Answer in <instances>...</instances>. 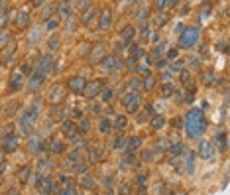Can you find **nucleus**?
Instances as JSON below:
<instances>
[{
    "label": "nucleus",
    "mask_w": 230,
    "mask_h": 195,
    "mask_svg": "<svg viewBox=\"0 0 230 195\" xmlns=\"http://www.w3.org/2000/svg\"><path fill=\"white\" fill-rule=\"evenodd\" d=\"M163 124H165V118L163 117H153L152 118V128H156V130L163 128Z\"/></svg>",
    "instance_id": "nucleus-28"
},
{
    "label": "nucleus",
    "mask_w": 230,
    "mask_h": 195,
    "mask_svg": "<svg viewBox=\"0 0 230 195\" xmlns=\"http://www.w3.org/2000/svg\"><path fill=\"white\" fill-rule=\"evenodd\" d=\"M134 34H136V30H134L132 26L124 28V32H122V40H124V44H130V41L134 40Z\"/></svg>",
    "instance_id": "nucleus-22"
},
{
    "label": "nucleus",
    "mask_w": 230,
    "mask_h": 195,
    "mask_svg": "<svg viewBox=\"0 0 230 195\" xmlns=\"http://www.w3.org/2000/svg\"><path fill=\"white\" fill-rule=\"evenodd\" d=\"M120 195H130V187H128L126 183L120 185Z\"/></svg>",
    "instance_id": "nucleus-48"
},
{
    "label": "nucleus",
    "mask_w": 230,
    "mask_h": 195,
    "mask_svg": "<svg viewBox=\"0 0 230 195\" xmlns=\"http://www.w3.org/2000/svg\"><path fill=\"white\" fill-rule=\"evenodd\" d=\"M37 122V101H33V105L24 113V118H22V128L24 130H30L33 124Z\"/></svg>",
    "instance_id": "nucleus-3"
},
{
    "label": "nucleus",
    "mask_w": 230,
    "mask_h": 195,
    "mask_svg": "<svg viewBox=\"0 0 230 195\" xmlns=\"http://www.w3.org/2000/svg\"><path fill=\"white\" fill-rule=\"evenodd\" d=\"M110 22H112V14H110L108 8H104L102 14H100V28H102V30H108V28H110Z\"/></svg>",
    "instance_id": "nucleus-18"
},
{
    "label": "nucleus",
    "mask_w": 230,
    "mask_h": 195,
    "mask_svg": "<svg viewBox=\"0 0 230 195\" xmlns=\"http://www.w3.org/2000/svg\"><path fill=\"white\" fill-rule=\"evenodd\" d=\"M98 128H100V132L104 134V132L110 128V120H108V118H102V120H100V126H98Z\"/></svg>",
    "instance_id": "nucleus-37"
},
{
    "label": "nucleus",
    "mask_w": 230,
    "mask_h": 195,
    "mask_svg": "<svg viewBox=\"0 0 230 195\" xmlns=\"http://www.w3.org/2000/svg\"><path fill=\"white\" fill-rule=\"evenodd\" d=\"M122 103H124V106H126V110H128V113H134V110H138V109H140L142 97H140V93H138V91H132V93H128L126 97L122 99Z\"/></svg>",
    "instance_id": "nucleus-4"
},
{
    "label": "nucleus",
    "mask_w": 230,
    "mask_h": 195,
    "mask_svg": "<svg viewBox=\"0 0 230 195\" xmlns=\"http://www.w3.org/2000/svg\"><path fill=\"white\" fill-rule=\"evenodd\" d=\"M83 185H85V187H93L94 185L93 176H83Z\"/></svg>",
    "instance_id": "nucleus-38"
},
{
    "label": "nucleus",
    "mask_w": 230,
    "mask_h": 195,
    "mask_svg": "<svg viewBox=\"0 0 230 195\" xmlns=\"http://www.w3.org/2000/svg\"><path fill=\"white\" fill-rule=\"evenodd\" d=\"M22 87H24V77L20 75V73H14L12 79H10V89L12 91H20Z\"/></svg>",
    "instance_id": "nucleus-20"
},
{
    "label": "nucleus",
    "mask_w": 230,
    "mask_h": 195,
    "mask_svg": "<svg viewBox=\"0 0 230 195\" xmlns=\"http://www.w3.org/2000/svg\"><path fill=\"white\" fill-rule=\"evenodd\" d=\"M199 40V30L197 28H185V30L181 32V36H179V45L181 47H191V45H195Z\"/></svg>",
    "instance_id": "nucleus-2"
},
{
    "label": "nucleus",
    "mask_w": 230,
    "mask_h": 195,
    "mask_svg": "<svg viewBox=\"0 0 230 195\" xmlns=\"http://www.w3.org/2000/svg\"><path fill=\"white\" fill-rule=\"evenodd\" d=\"M32 67H30V65H24V67H22V75H32Z\"/></svg>",
    "instance_id": "nucleus-49"
},
{
    "label": "nucleus",
    "mask_w": 230,
    "mask_h": 195,
    "mask_svg": "<svg viewBox=\"0 0 230 195\" xmlns=\"http://www.w3.org/2000/svg\"><path fill=\"white\" fill-rule=\"evenodd\" d=\"M85 85H87L85 77H73L69 81V89L73 91V93H83V91H85Z\"/></svg>",
    "instance_id": "nucleus-11"
},
{
    "label": "nucleus",
    "mask_w": 230,
    "mask_h": 195,
    "mask_svg": "<svg viewBox=\"0 0 230 195\" xmlns=\"http://www.w3.org/2000/svg\"><path fill=\"white\" fill-rule=\"evenodd\" d=\"M51 63H53V57L51 55H43L39 61H37V65H36V73L41 75V77H45V73L51 71Z\"/></svg>",
    "instance_id": "nucleus-5"
},
{
    "label": "nucleus",
    "mask_w": 230,
    "mask_h": 195,
    "mask_svg": "<svg viewBox=\"0 0 230 195\" xmlns=\"http://www.w3.org/2000/svg\"><path fill=\"white\" fill-rule=\"evenodd\" d=\"M181 67H183V65L179 63V61H175V63H173V69H181Z\"/></svg>",
    "instance_id": "nucleus-60"
},
{
    "label": "nucleus",
    "mask_w": 230,
    "mask_h": 195,
    "mask_svg": "<svg viewBox=\"0 0 230 195\" xmlns=\"http://www.w3.org/2000/svg\"><path fill=\"white\" fill-rule=\"evenodd\" d=\"M51 118L53 120H63V109H61V106H53L51 109Z\"/></svg>",
    "instance_id": "nucleus-29"
},
{
    "label": "nucleus",
    "mask_w": 230,
    "mask_h": 195,
    "mask_svg": "<svg viewBox=\"0 0 230 195\" xmlns=\"http://www.w3.org/2000/svg\"><path fill=\"white\" fill-rule=\"evenodd\" d=\"M169 150V142H165V140H160V142L156 144V152H165Z\"/></svg>",
    "instance_id": "nucleus-34"
},
{
    "label": "nucleus",
    "mask_w": 230,
    "mask_h": 195,
    "mask_svg": "<svg viewBox=\"0 0 230 195\" xmlns=\"http://www.w3.org/2000/svg\"><path fill=\"white\" fill-rule=\"evenodd\" d=\"M100 89H102V81H91V83L85 85V91H83V93H85L87 99H93L100 93Z\"/></svg>",
    "instance_id": "nucleus-9"
},
{
    "label": "nucleus",
    "mask_w": 230,
    "mask_h": 195,
    "mask_svg": "<svg viewBox=\"0 0 230 195\" xmlns=\"http://www.w3.org/2000/svg\"><path fill=\"white\" fill-rule=\"evenodd\" d=\"M169 79H171V71L169 73H163V81H169Z\"/></svg>",
    "instance_id": "nucleus-58"
},
{
    "label": "nucleus",
    "mask_w": 230,
    "mask_h": 195,
    "mask_svg": "<svg viewBox=\"0 0 230 195\" xmlns=\"http://www.w3.org/2000/svg\"><path fill=\"white\" fill-rule=\"evenodd\" d=\"M71 168H73V172H85V169H87V164H83V162H81V164L71 165Z\"/></svg>",
    "instance_id": "nucleus-42"
},
{
    "label": "nucleus",
    "mask_w": 230,
    "mask_h": 195,
    "mask_svg": "<svg viewBox=\"0 0 230 195\" xmlns=\"http://www.w3.org/2000/svg\"><path fill=\"white\" fill-rule=\"evenodd\" d=\"M160 95L161 97H171V95H175V87L171 85V83H165V85L160 89Z\"/></svg>",
    "instance_id": "nucleus-24"
},
{
    "label": "nucleus",
    "mask_w": 230,
    "mask_h": 195,
    "mask_svg": "<svg viewBox=\"0 0 230 195\" xmlns=\"http://www.w3.org/2000/svg\"><path fill=\"white\" fill-rule=\"evenodd\" d=\"M51 152H53V154H63V152H65V142L53 140V142H51Z\"/></svg>",
    "instance_id": "nucleus-26"
},
{
    "label": "nucleus",
    "mask_w": 230,
    "mask_h": 195,
    "mask_svg": "<svg viewBox=\"0 0 230 195\" xmlns=\"http://www.w3.org/2000/svg\"><path fill=\"white\" fill-rule=\"evenodd\" d=\"M126 122H128L126 117H116V120H114V128H116V130H122V128L126 126Z\"/></svg>",
    "instance_id": "nucleus-31"
},
{
    "label": "nucleus",
    "mask_w": 230,
    "mask_h": 195,
    "mask_svg": "<svg viewBox=\"0 0 230 195\" xmlns=\"http://www.w3.org/2000/svg\"><path fill=\"white\" fill-rule=\"evenodd\" d=\"M156 26H163V22H165V16H157V18H156Z\"/></svg>",
    "instance_id": "nucleus-54"
},
{
    "label": "nucleus",
    "mask_w": 230,
    "mask_h": 195,
    "mask_svg": "<svg viewBox=\"0 0 230 195\" xmlns=\"http://www.w3.org/2000/svg\"><path fill=\"white\" fill-rule=\"evenodd\" d=\"M157 67H165V59H160V61H157Z\"/></svg>",
    "instance_id": "nucleus-59"
},
{
    "label": "nucleus",
    "mask_w": 230,
    "mask_h": 195,
    "mask_svg": "<svg viewBox=\"0 0 230 195\" xmlns=\"http://www.w3.org/2000/svg\"><path fill=\"white\" fill-rule=\"evenodd\" d=\"M16 148H18V138H16V136H8V138L4 140V144H2V150L4 152H14Z\"/></svg>",
    "instance_id": "nucleus-19"
},
{
    "label": "nucleus",
    "mask_w": 230,
    "mask_h": 195,
    "mask_svg": "<svg viewBox=\"0 0 230 195\" xmlns=\"http://www.w3.org/2000/svg\"><path fill=\"white\" fill-rule=\"evenodd\" d=\"M89 128H91V122H89L87 118H83V120H81V132H87Z\"/></svg>",
    "instance_id": "nucleus-43"
},
{
    "label": "nucleus",
    "mask_w": 230,
    "mask_h": 195,
    "mask_svg": "<svg viewBox=\"0 0 230 195\" xmlns=\"http://www.w3.org/2000/svg\"><path fill=\"white\" fill-rule=\"evenodd\" d=\"M173 195H185V193H183V191H175Z\"/></svg>",
    "instance_id": "nucleus-62"
},
{
    "label": "nucleus",
    "mask_w": 230,
    "mask_h": 195,
    "mask_svg": "<svg viewBox=\"0 0 230 195\" xmlns=\"http://www.w3.org/2000/svg\"><path fill=\"white\" fill-rule=\"evenodd\" d=\"M201 81H203L207 87L216 85V71H212V69H207V71H203V75H201Z\"/></svg>",
    "instance_id": "nucleus-12"
},
{
    "label": "nucleus",
    "mask_w": 230,
    "mask_h": 195,
    "mask_svg": "<svg viewBox=\"0 0 230 195\" xmlns=\"http://www.w3.org/2000/svg\"><path fill=\"white\" fill-rule=\"evenodd\" d=\"M30 173H32L30 165H26V168H22V169H20V173H18V181H22V183H26V181L30 179Z\"/></svg>",
    "instance_id": "nucleus-25"
},
{
    "label": "nucleus",
    "mask_w": 230,
    "mask_h": 195,
    "mask_svg": "<svg viewBox=\"0 0 230 195\" xmlns=\"http://www.w3.org/2000/svg\"><path fill=\"white\" fill-rule=\"evenodd\" d=\"M167 59H177V49H171V51L167 53Z\"/></svg>",
    "instance_id": "nucleus-52"
},
{
    "label": "nucleus",
    "mask_w": 230,
    "mask_h": 195,
    "mask_svg": "<svg viewBox=\"0 0 230 195\" xmlns=\"http://www.w3.org/2000/svg\"><path fill=\"white\" fill-rule=\"evenodd\" d=\"M89 158L97 160V148H91V150H89Z\"/></svg>",
    "instance_id": "nucleus-55"
},
{
    "label": "nucleus",
    "mask_w": 230,
    "mask_h": 195,
    "mask_svg": "<svg viewBox=\"0 0 230 195\" xmlns=\"http://www.w3.org/2000/svg\"><path fill=\"white\" fill-rule=\"evenodd\" d=\"M2 169H4V165H2V164H0V172H2Z\"/></svg>",
    "instance_id": "nucleus-63"
},
{
    "label": "nucleus",
    "mask_w": 230,
    "mask_h": 195,
    "mask_svg": "<svg viewBox=\"0 0 230 195\" xmlns=\"http://www.w3.org/2000/svg\"><path fill=\"white\" fill-rule=\"evenodd\" d=\"M45 83V77H41V75H37V73H33V75L30 77V81H28V89L30 91H37L41 85Z\"/></svg>",
    "instance_id": "nucleus-13"
},
{
    "label": "nucleus",
    "mask_w": 230,
    "mask_h": 195,
    "mask_svg": "<svg viewBox=\"0 0 230 195\" xmlns=\"http://www.w3.org/2000/svg\"><path fill=\"white\" fill-rule=\"evenodd\" d=\"M71 12V4H61V16H67Z\"/></svg>",
    "instance_id": "nucleus-46"
},
{
    "label": "nucleus",
    "mask_w": 230,
    "mask_h": 195,
    "mask_svg": "<svg viewBox=\"0 0 230 195\" xmlns=\"http://www.w3.org/2000/svg\"><path fill=\"white\" fill-rule=\"evenodd\" d=\"M108 195H112V193H108Z\"/></svg>",
    "instance_id": "nucleus-64"
},
{
    "label": "nucleus",
    "mask_w": 230,
    "mask_h": 195,
    "mask_svg": "<svg viewBox=\"0 0 230 195\" xmlns=\"http://www.w3.org/2000/svg\"><path fill=\"white\" fill-rule=\"evenodd\" d=\"M183 152V144H173V146H169V154L171 156H179Z\"/></svg>",
    "instance_id": "nucleus-32"
},
{
    "label": "nucleus",
    "mask_w": 230,
    "mask_h": 195,
    "mask_svg": "<svg viewBox=\"0 0 230 195\" xmlns=\"http://www.w3.org/2000/svg\"><path fill=\"white\" fill-rule=\"evenodd\" d=\"M94 16H97V8H94V6H89V8L85 10V14H83L81 22H83V24H91V22L94 20Z\"/></svg>",
    "instance_id": "nucleus-21"
},
{
    "label": "nucleus",
    "mask_w": 230,
    "mask_h": 195,
    "mask_svg": "<svg viewBox=\"0 0 230 195\" xmlns=\"http://www.w3.org/2000/svg\"><path fill=\"white\" fill-rule=\"evenodd\" d=\"M122 67V61L116 55H106V59H102V69L104 71H118Z\"/></svg>",
    "instance_id": "nucleus-6"
},
{
    "label": "nucleus",
    "mask_w": 230,
    "mask_h": 195,
    "mask_svg": "<svg viewBox=\"0 0 230 195\" xmlns=\"http://www.w3.org/2000/svg\"><path fill=\"white\" fill-rule=\"evenodd\" d=\"M110 97H112V91H110V89L102 91V101H104V103H108V101H110Z\"/></svg>",
    "instance_id": "nucleus-45"
},
{
    "label": "nucleus",
    "mask_w": 230,
    "mask_h": 195,
    "mask_svg": "<svg viewBox=\"0 0 230 195\" xmlns=\"http://www.w3.org/2000/svg\"><path fill=\"white\" fill-rule=\"evenodd\" d=\"M148 8H146V6H142V10H140V14H136V16H140V18H146V16H148Z\"/></svg>",
    "instance_id": "nucleus-51"
},
{
    "label": "nucleus",
    "mask_w": 230,
    "mask_h": 195,
    "mask_svg": "<svg viewBox=\"0 0 230 195\" xmlns=\"http://www.w3.org/2000/svg\"><path fill=\"white\" fill-rule=\"evenodd\" d=\"M140 144H142V140L138 138V136H132V138L126 142V146H124L126 148V154H134V152L140 148Z\"/></svg>",
    "instance_id": "nucleus-17"
},
{
    "label": "nucleus",
    "mask_w": 230,
    "mask_h": 195,
    "mask_svg": "<svg viewBox=\"0 0 230 195\" xmlns=\"http://www.w3.org/2000/svg\"><path fill=\"white\" fill-rule=\"evenodd\" d=\"M191 65H193V67H199V59H197V57H191Z\"/></svg>",
    "instance_id": "nucleus-56"
},
{
    "label": "nucleus",
    "mask_w": 230,
    "mask_h": 195,
    "mask_svg": "<svg viewBox=\"0 0 230 195\" xmlns=\"http://www.w3.org/2000/svg\"><path fill=\"white\" fill-rule=\"evenodd\" d=\"M124 146H126V138H124V136H118V138L114 140V148L120 150V148H124Z\"/></svg>",
    "instance_id": "nucleus-35"
},
{
    "label": "nucleus",
    "mask_w": 230,
    "mask_h": 195,
    "mask_svg": "<svg viewBox=\"0 0 230 195\" xmlns=\"http://www.w3.org/2000/svg\"><path fill=\"white\" fill-rule=\"evenodd\" d=\"M63 99H65V89L61 85H53L51 91H49V103H53V105L57 106Z\"/></svg>",
    "instance_id": "nucleus-7"
},
{
    "label": "nucleus",
    "mask_w": 230,
    "mask_h": 195,
    "mask_svg": "<svg viewBox=\"0 0 230 195\" xmlns=\"http://www.w3.org/2000/svg\"><path fill=\"white\" fill-rule=\"evenodd\" d=\"M215 146H212V142H208V140H201L199 142V154L201 158H204V160H208V158L215 156Z\"/></svg>",
    "instance_id": "nucleus-8"
},
{
    "label": "nucleus",
    "mask_w": 230,
    "mask_h": 195,
    "mask_svg": "<svg viewBox=\"0 0 230 195\" xmlns=\"http://www.w3.org/2000/svg\"><path fill=\"white\" fill-rule=\"evenodd\" d=\"M138 73H140V75H144V77L152 75V73H149V69H148V65H140V67H138Z\"/></svg>",
    "instance_id": "nucleus-40"
},
{
    "label": "nucleus",
    "mask_w": 230,
    "mask_h": 195,
    "mask_svg": "<svg viewBox=\"0 0 230 195\" xmlns=\"http://www.w3.org/2000/svg\"><path fill=\"white\" fill-rule=\"evenodd\" d=\"M102 185H104V187H110V185H112V177L110 176H104L102 177Z\"/></svg>",
    "instance_id": "nucleus-47"
},
{
    "label": "nucleus",
    "mask_w": 230,
    "mask_h": 195,
    "mask_svg": "<svg viewBox=\"0 0 230 195\" xmlns=\"http://www.w3.org/2000/svg\"><path fill=\"white\" fill-rule=\"evenodd\" d=\"M55 26H57V20H55V18L47 20V28H49V30H53V28H55Z\"/></svg>",
    "instance_id": "nucleus-50"
},
{
    "label": "nucleus",
    "mask_w": 230,
    "mask_h": 195,
    "mask_svg": "<svg viewBox=\"0 0 230 195\" xmlns=\"http://www.w3.org/2000/svg\"><path fill=\"white\" fill-rule=\"evenodd\" d=\"M144 87H146V89H153V87H156V77L148 75V77H146V81H144Z\"/></svg>",
    "instance_id": "nucleus-33"
},
{
    "label": "nucleus",
    "mask_w": 230,
    "mask_h": 195,
    "mask_svg": "<svg viewBox=\"0 0 230 195\" xmlns=\"http://www.w3.org/2000/svg\"><path fill=\"white\" fill-rule=\"evenodd\" d=\"M51 193V177L43 179V187H41V195H49Z\"/></svg>",
    "instance_id": "nucleus-30"
},
{
    "label": "nucleus",
    "mask_w": 230,
    "mask_h": 195,
    "mask_svg": "<svg viewBox=\"0 0 230 195\" xmlns=\"http://www.w3.org/2000/svg\"><path fill=\"white\" fill-rule=\"evenodd\" d=\"M165 51V45H157L156 49H152V53H149V57H148V61H153V59H157V57H161V53Z\"/></svg>",
    "instance_id": "nucleus-27"
},
{
    "label": "nucleus",
    "mask_w": 230,
    "mask_h": 195,
    "mask_svg": "<svg viewBox=\"0 0 230 195\" xmlns=\"http://www.w3.org/2000/svg\"><path fill=\"white\" fill-rule=\"evenodd\" d=\"M106 45L104 44H98V45H94V49L91 51V63H98V61H102V57L106 55Z\"/></svg>",
    "instance_id": "nucleus-10"
},
{
    "label": "nucleus",
    "mask_w": 230,
    "mask_h": 195,
    "mask_svg": "<svg viewBox=\"0 0 230 195\" xmlns=\"http://www.w3.org/2000/svg\"><path fill=\"white\" fill-rule=\"evenodd\" d=\"M142 158H144L146 162H149V160H153V154H152V152H144V154H142Z\"/></svg>",
    "instance_id": "nucleus-53"
},
{
    "label": "nucleus",
    "mask_w": 230,
    "mask_h": 195,
    "mask_svg": "<svg viewBox=\"0 0 230 195\" xmlns=\"http://www.w3.org/2000/svg\"><path fill=\"white\" fill-rule=\"evenodd\" d=\"M30 150L33 152V154L39 152V150H43V140H41L37 134H32V138H30Z\"/></svg>",
    "instance_id": "nucleus-16"
},
{
    "label": "nucleus",
    "mask_w": 230,
    "mask_h": 195,
    "mask_svg": "<svg viewBox=\"0 0 230 195\" xmlns=\"http://www.w3.org/2000/svg\"><path fill=\"white\" fill-rule=\"evenodd\" d=\"M146 179H148V173H146V172H140V173H138V183H140V185H144Z\"/></svg>",
    "instance_id": "nucleus-41"
},
{
    "label": "nucleus",
    "mask_w": 230,
    "mask_h": 195,
    "mask_svg": "<svg viewBox=\"0 0 230 195\" xmlns=\"http://www.w3.org/2000/svg\"><path fill=\"white\" fill-rule=\"evenodd\" d=\"M138 87H142V81H140V79H132V81H130V89L136 91Z\"/></svg>",
    "instance_id": "nucleus-44"
},
{
    "label": "nucleus",
    "mask_w": 230,
    "mask_h": 195,
    "mask_svg": "<svg viewBox=\"0 0 230 195\" xmlns=\"http://www.w3.org/2000/svg\"><path fill=\"white\" fill-rule=\"evenodd\" d=\"M16 22H18L20 26H26V24H30V18H28V14H24V12H22V14L18 16V20H16Z\"/></svg>",
    "instance_id": "nucleus-36"
},
{
    "label": "nucleus",
    "mask_w": 230,
    "mask_h": 195,
    "mask_svg": "<svg viewBox=\"0 0 230 195\" xmlns=\"http://www.w3.org/2000/svg\"><path fill=\"white\" fill-rule=\"evenodd\" d=\"M140 195H146V187H144V185L140 187Z\"/></svg>",
    "instance_id": "nucleus-61"
},
{
    "label": "nucleus",
    "mask_w": 230,
    "mask_h": 195,
    "mask_svg": "<svg viewBox=\"0 0 230 195\" xmlns=\"http://www.w3.org/2000/svg\"><path fill=\"white\" fill-rule=\"evenodd\" d=\"M49 47H57V38H55V36L51 38V41H49Z\"/></svg>",
    "instance_id": "nucleus-57"
},
{
    "label": "nucleus",
    "mask_w": 230,
    "mask_h": 195,
    "mask_svg": "<svg viewBox=\"0 0 230 195\" xmlns=\"http://www.w3.org/2000/svg\"><path fill=\"white\" fill-rule=\"evenodd\" d=\"M204 128H207V120H204V113L201 109H191L185 117V132L189 138H199L203 136Z\"/></svg>",
    "instance_id": "nucleus-1"
},
{
    "label": "nucleus",
    "mask_w": 230,
    "mask_h": 195,
    "mask_svg": "<svg viewBox=\"0 0 230 195\" xmlns=\"http://www.w3.org/2000/svg\"><path fill=\"white\" fill-rule=\"evenodd\" d=\"M181 81L187 85V89H189V91H193V89H195V87H193V77H191V73L187 71V69L181 73Z\"/></svg>",
    "instance_id": "nucleus-23"
},
{
    "label": "nucleus",
    "mask_w": 230,
    "mask_h": 195,
    "mask_svg": "<svg viewBox=\"0 0 230 195\" xmlns=\"http://www.w3.org/2000/svg\"><path fill=\"white\" fill-rule=\"evenodd\" d=\"M185 165H187V173L195 172V152L187 150V148H185Z\"/></svg>",
    "instance_id": "nucleus-14"
},
{
    "label": "nucleus",
    "mask_w": 230,
    "mask_h": 195,
    "mask_svg": "<svg viewBox=\"0 0 230 195\" xmlns=\"http://www.w3.org/2000/svg\"><path fill=\"white\" fill-rule=\"evenodd\" d=\"M212 146H216V148H220L222 152H226L228 150V144H226V132H218V134L215 136V144Z\"/></svg>",
    "instance_id": "nucleus-15"
},
{
    "label": "nucleus",
    "mask_w": 230,
    "mask_h": 195,
    "mask_svg": "<svg viewBox=\"0 0 230 195\" xmlns=\"http://www.w3.org/2000/svg\"><path fill=\"white\" fill-rule=\"evenodd\" d=\"M8 38H10L8 32H2V34H0V47H4V45L8 44Z\"/></svg>",
    "instance_id": "nucleus-39"
}]
</instances>
